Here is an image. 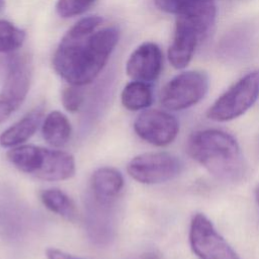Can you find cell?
<instances>
[{
  "label": "cell",
  "mask_w": 259,
  "mask_h": 259,
  "mask_svg": "<svg viewBox=\"0 0 259 259\" xmlns=\"http://www.w3.org/2000/svg\"><path fill=\"white\" fill-rule=\"evenodd\" d=\"M255 33L251 26L240 24L226 32L218 42V56L229 63L249 58L254 50Z\"/></svg>",
  "instance_id": "7c38bea8"
},
{
  "label": "cell",
  "mask_w": 259,
  "mask_h": 259,
  "mask_svg": "<svg viewBox=\"0 0 259 259\" xmlns=\"http://www.w3.org/2000/svg\"><path fill=\"white\" fill-rule=\"evenodd\" d=\"M255 197H256V201H257L258 206H259V184H258V186L256 187V190H255Z\"/></svg>",
  "instance_id": "603a6c76"
},
{
  "label": "cell",
  "mask_w": 259,
  "mask_h": 259,
  "mask_svg": "<svg viewBox=\"0 0 259 259\" xmlns=\"http://www.w3.org/2000/svg\"><path fill=\"white\" fill-rule=\"evenodd\" d=\"M120 97L122 105L132 111L145 109L153 101V93L149 84L135 80L124 86Z\"/></svg>",
  "instance_id": "2e32d148"
},
{
  "label": "cell",
  "mask_w": 259,
  "mask_h": 259,
  "mask_svg": "<svg viewBox=\"0 0 259 259\" xmlns=\"http://www.w3.org/2000/svg\"><path fill=\"white\" fill-rule=\"evenodd\" d=\"M47 257L48 259H79L70 254H67L63 251H60L54 248H49L47 250Z\"/></svg>",
  "instance_id": "7402d4cb"
},
{
  "label": "cell",
  "mask_w": 259,
  "mask_h": 259,
  "mask_svg": "<svg viewBox=\"0 0 259 259\" xmlns=\"http://www.w3.org/2000/svg\"><path fill=\"white\" fill-rule=\"evenodd\" d=\"M41 118L42 109L40 107L32 109L1 134L0 145L5 148L14 147L27 141L36 132Z\"/></svg>",
  "instance_id": "5bb4252c"
},
{
  "label": "cell",
  "mask_w": 259,
  "mask_h": 259,
  "mask_svg": "<svg viewBox=\"0 0 259 259\" xmlns=\"http://www.w3.org/2000/svg\"><path fill=\"white\" fill-rule=\"evenodd\" d=\"M217 9L213 1L190 5L177 14L173 40L168 50V60L176 69L185 68L198 45L208 35Z\"/></svg>",
  "instance_id": "3957f363"
},
{
  "label": "cell",
  "mask_w": 259,
  "mask_h": 259,
  "mask_svg": "<svg viewBox=\"0 0 259 259\" xmlns=\"http://www.w3.org/2000/svg\"><path fill=\"white\" fill-rule=\"evenodd\" d=\"M155 5L158 9L161 11L172 13V14H178L185 8L189 7L190 5L201 3V2H207L212 0H154Z\"/></svg>",
  "instance_id": "44dd1931"
},
{
  "label": "cell",
  "mask_w": 259,
  "mask_h": 259,
  "mask_svg": "<svg viewBox=\"0 0 259 259\" xmlns=\"http://www.w3.org/2000/svg\"><path fill=\"white\" fill-rule=\"evenodd\" d=\"M102 18L88 16L76 22L61 39L54 56L56 73L71 85L91 83L101 72L119 39L115 26L97 29Z\"/></svg>",
  "instance_id": "6da1fadb"
},
{
  "label": "cell",
  "mask_w": 259,
  "mask_h": 259,
  "mask_svg": "<svg viewBox=\"0 0 259 259\" xmlns=\"http://www.w3.org/2000/svg\"><path fill=\"white\" fill-rule=\"evenodd\" d=\"M96 0H58L57 13L63 18L78 16L87 11Z\"/></svg>",
  "instance_id": "d6986e66"
},
{
  "label": "cell",
  "mask_w": 259,
  "mask_h": 259,
  "mask_svg": "<svg viewBox=\"0 0 259 259\" xmlns=\"http://www.w3.org/2000/svg\"><path fill=\"white\" fill-rule=\"evenodd\" d=\"M123 177L114 168L102 167L97 169L91 180L93 195L99 203H108L121 190Z\"/></svg>",
  "instance_id": "4fadbf2b"
},
{
  "label": "cell",
  "mask_w": 259,
  "mask_h": 259,
  "mask_svg": "<svg viewBox=\"0 0 259 259\" xmlns=\"http://www.w3.org/2000/svg\"><path fill=\"white\" fill-rule=\"evenodd\" d=\"M189 242L193 253L199 259H240L202 213H196L191 220Z\"/></svg>",
  "instance_id": "9c48e42d"
},
{
  "label": "cell",
  "mask_w": 259,
  "mask_h": 259,
  "mask_svg": "<svg viewBox=\"0 0 259 259\" xmlns=\"http://www.w3.org/2000/svg\"><path fill=\"white\" fill-rule=\"evenodd\" d=\"M186 148L192 159L220 180L236 182L246 173V164L239 144L232 135L224 131H198L188 139Z\"/></svg>",
  "instance_id": "7a4b0ae2"
},
{
  "label": "cell",
  "mask_w": 259,
  "mask_h": 259,
  "mask_svg": "<svg viewBox=\"0 0 259 259\" xmlns=\"http://www.w3.org/2000/svg\"><path fill=\"white\" fill-rule=\"evenodd\" d=\"M136 134L144 141L158 147L171 144L178 135L179 123L170 113L159 109H148L136 118Z\"/></svg>",
  "instance_id": "30bf717a"
},
{
  "label": "cell",
  "mask_w": 259,
  "mask_h": 259,
  "mask_svg": "<svg viewBox=\"0 0 259 259\" xmlns=\"http://www.w3.org/2000/svg\"><path fill=\"white\" fill-rule=\"evenodd\" d=\"M162 66L163 55L159 46L147 41L132 53L126 62L125 71L133 80L148 83L159 77Z\"/></svg>",
  "instance_id": "8fae6325"
},
{
  "label": "cell",
  "mask_w": 259,
  "mask_h": 259,
  "mask_svg": "<svg viewBox=\"0 0 259 259\" xmlns=\"http://www.w3.org/2000/svg\"><path fill=\"white\" fill-rule=\"evenodd\" d=\"M208 89V77L201 71H187L172 78L162 89L161 104L169 110H182L199 102Z\"/></svg>",
  "instance_id": "8992f818"
},
{
  "label": "cell",
  "mask_w": 259,
  "mask_h": 259,
  "mask_svg": "<svg viewBox=\"0 0 259 259\" xmlns=\"http://www.w3.org/2000/svg\"><path fill=\"white\" fill-rule=\"evenodd\" d=\"M81 86L71 85L66 87L62 92L63 106L70 112L78 111L84 102V93Z\"/></svg>",
  "instance_id": "ffe728a7"
},
{
  "label": "cell",
  "mask_w": 259,
  "mask_h": 259,
  "mask_svg": "<svg viewBox=\"0 0 259 259\" xmlns=\"http://www.w3.org/2000/svg\"><path fill=\"white\" fill-rule=\"evenodd\" d=\"M259 96V70L238 80L207 110V116L217 121L234 119L245 113Z\"/></svg>",
  "instance_id": "5b68a950"
},
{
  "label": "cell",
  "mask_w": 259,
  "mask_h": 259,
  "mask_svg": "<svg viewBox=\"0 0 259 259\" xmlns=\"http://www.w3.org/2000/svg\"><path fill=\"white\" fill-rule=\"evenodd\" d=\"M44 205L51 211L69 220L74 221L78 215V211L74 201L62 190L51 188L44 190L40 194Z\"/></svg>",
  "instance_id": "e0dca14e"
},
{
  "label": "cell",
  "mask_w": 259,
  "mask_h": 259,
  "mask_svg": "<svg viewBox=\"0 0 259 259\" xmlns=\"http://www.w3.org/2000/svg\"><path fill=\"white\" fill-rule=\"evenodd\" d=\"M145 259H160V257H158V256L155 255V254H150V255L146 256Z\"/></svg>",
  "instance_id": "cb8c5ba5"
},
{
  "label": "cell",
  "mask_w": 259,
  "mask_h": 259,
  "mask_svg": "<svg viewBox=\"0 0 259 259\" xmlns=\"http://www.w3.org/2000/svg\"><path fill=\"white\" fill-rule=\"evenodd\" d=\"M5 6V0H0V12L4 9Z\"/></svg>",
  "instance_id": "d4e9b609"
},
{
  "label": "cell",
  "mask_w": 259,
  "mask_h": 259,
  "mask_svg": "<svg viewBox=\"0 0 259 259\" xmlns=\"http://www.w3.org/2000/svg\"><path fill=\"white\" fill-rule=\"evenodd\" d=\"M6 156L18 170L41 180H65L75 174L74 157L67 152L23 145L12 148Z\"/></svg>",
  "instance_id": "277c9868"
},
{
  "label": "cell",
  "mask_w": 259,
  "mask_h": 259,
  "mask_svg": "<svg viewBox=\"0 0 259 259\" xmlns=\"http://www.w3.org/2000/svg\"><path fill=\"white\" fill-rule=\"evenodd\" d=\"M72 127L70 121L60 111L49 113L42 123L41 133L45 141L53 147L66 145L71 137Z\"/></svg>",
  "instance_id": "9a60e30c"
},
{
  "label": "cell",
  "mask_w": 259,
  "mask_h": 259,
  "mask_svg": "<svg viewBox=\"0 0 259 259\" xmlns=\"http://www.w3.org/2000/svg\"><path fill=\"white\" fill-rule=\"evenodd\" d=\"M25 32L8 20L0 19V54H11L21 48Z\"/></svg>",
  "instance_id": "ac0fdd59"
},
{
  "label": "cell",
  "mask_w": 259,
  "mask_h": 259,
  "mask_svg": "<svg viewBox=\"0 0 259 259\" xmlns=\"http://www.w3.org/2000/svg\"><path fill=\"white\" fill-rule=\"evenodd\" d=\"M181 169V161L166 152L141 154L133 158L126 167L130 176L144 184L169 181L175 178Z\"/></svg>",
  "instance_id": "52a82bcc"
},
{
  "label": "cell",
  "mask_w": 259,
  "mask_h": 259,
  "mask_svg": "<svg viewBox=\"0 0 259 259\" xmlns=\"http://www.w3.org/2000/svg\"><path fill=\"white\" fill-rule=\"evenodd\" d=\"M31 78L26 57L16 56L8 61L4 84L0 92V121H5L25 99Z\"/></svg>",
  "instance_id": "ba28073f"
}]
</instances>
